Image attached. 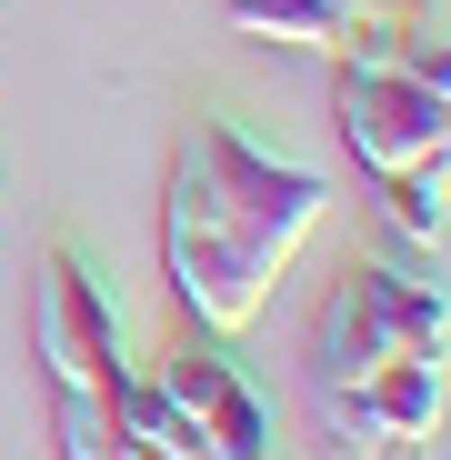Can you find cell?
<instances>
[{
  "mask_svg": "<svg viewBox=\"0 0 451 460\" xmlns=\"http://www.w3.org/2000/svg\"><path fill=\"white\" fill-rule=\"evenodd\" d=\"M161 261H171V290H181L191 331H211V341L251 331V321L271 311L281 270H291L261 230H251L241 210H221V200L201 190V171H181V161H171V190H161Z\"/></svg>",
  "mask_w": 451,
  "mask_h": 460,
  "instance_id": "cell-1",
  "label": "cell"
},
{
  "mask_svg": "<svg viewBox=\"0 0 451 460\" xmlns=\"http://www.w3.org/2000/svg\"><path fill=\"white\" fill-rule=\"evenodd\" d=\"M451 341V300L431 270H341V290L321 300V331H311V391H331V380H361L371 360L392 350H441Z\"/></svg>",
  "mask_w": 451,
  "mask_h": 460,
  "instance_id": "cell-2",
  "label": "cell"
},
{
  "mask_svg": "<svg viewBox=\"0 0 451 460\" xmlns=\"http://www.w3.org/2000/svg\"><path fill=\"white\" fill-rule=\"evenodd\" d=\"M331 120L351 140V161L371 181H392L411 161L451 150V70H392V60H341L331 81Z\"/></svg>",
  "mask_w": 451,
  "mask_h": 460,
  "instance_id": "cell-3",
  "label": "cell"
},
{
  "mask_svg": "<svg viewBox=\"0 0 451 460\" xmlns=\"http://www.w3.org/2000/svg\"><path fill=\"white\" fill-rule=\"evenodd\" d=\"M181 171H201V181H211V200H231V210L261 230L281 261L311 241L321 210H331V181H321L311 161H291V150H261V140H251V130H231V120H191Z\"/></svg>",
  "mask_w": 451,
  "mask_h": 460,
  "instance_id": "cell-4",
  "label": "cell"
},
{
  "mask_svg": "<svg viewBox=\"0 0 451 460\" xmlns=\"http://www.w3.org/2000/svg\"><path fill=\"white\" fill-rule=\"evenodd\" d=\"M31 350L50 370V391H111V380L131 370L121 360V311H111V290L91 280L81 251H50L41 261V311H31Z\"/></svg>",
  "mask_w": 451,
  "mask_h": 460,
  "instance_id": "cell-5",
  "label": "cell"
},
{
  "mask_svg": "<svg viewBox=\"0 0 451 460\" xmlns=\"http://www.w3.org/2000/svg\"><path fill=\"white\" fill-rule=\"evenodd\" d=\"M150 380H161V391L221 440V450H241V460H271V401L251 391V380H241V360L231 350H221L211 331H181L171 350H161V370H150Z\"/></svg>",
  "mask_w": 451,
  "mask_h": 460,
  "instance_id": "cell-6",
  "label": "cell"
},
{
  "mask_svg": "<svg viewBox=\"0 0 451 460\" xmlns=\"http://www.w3.org/2000/svg\"><path fill=\"white\" fill-rule=\"evenodd\" d=\"M221 21H231L241 40H281V50H321L341 60V0H221Z\"/></svg>",
  "mask_w": 451,
  "mask_h": 460,
  "instance_id": "cell-7",
  "label": "cell"
},
{
  "mask_svg": "<svg viewBox=\"0 0 451 460\" xmlns=\"http://www.w3.org/2000/svg\"><path fill=\"white\" fill-rule=\"evenodd\" d=\"M382 200H392V230L421 251V270L441 280V230H451V210H441V161H411V171H392V181H382Z\"/></svg>",
  "mask_w": 451,
  "mask_h": 460,
  "instance_id": "cell-8",
  "label": "cell"
},
{
  "mask_svg": "<svg viewBox=\"0 0 451 460\" xmlns=\"http://www.w3.org/2000/svg\"><path fill=\"white\" fill-rule=\"evenodd\" d=\"M60 460H161V450H150L101 391H70L60 401Z\"/></svg>",
  "mask_w": 451,
  "mask_h": 460,
  "instance_id": "cell-9",
  "label": "cell"
},
{
  "mask_svg": "<svg viewBox=\"0 0 451 460\" xmlns=\"http://www.w3.org/2000/svg\"><path fill=\"white\" fill-rule=\"evenodd\" d=\"M351 31H401V21H441V0H341Z\"/></svg>",
  "mask_w": 451,
  "mask_h": 460,
  "instance_id": "cell-10",
  "label": "cell"
}]
</instances>
